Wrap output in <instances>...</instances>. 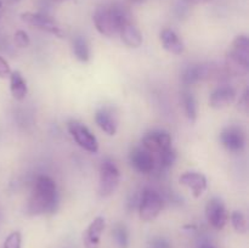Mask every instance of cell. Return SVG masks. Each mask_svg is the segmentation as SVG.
I'll list each match as a JSON object with an SVG mask.
<instances>
[{
    "label": "cell",
    "instance_id": "1",
    "mask_svg": "<svg viewBox=\"0 0 249 248\" xmlns=\"http://www.w3.org/2000/svg\"><path fill=\"white\" fill-rule=\"evenodd\" d=\"M57 186L56 182L48 175H39L34 182L31 198L27 204V214L41 215L53 214L58 208Z\"/></svg>",
    "mask_w": 249,
    "mask_h": 248
},
{
    "label": "cell",
    "instance_id": "2",
    "mask_svg": "<svg viewBox=\"0 0 249 248\" xmlns=\"http://www.w3.org/2000/svg\"><path fill=\"white\" fill-rule=\"evenodd\" d=\"M225 68L228 74L243 77L249 72V39L237 35L233 39L225 56Z\"/></svg>",
    "mask_w": 249,
    "mask_h": 248
},
{
    "label": "cell",
    "instance_id": "3",
    "mask_svg": "<svg viewBox=\"0 0 249 248\" xmlns=\"http://www.w3.org/2000/svg\"><path fill=\"white\" fill-rule=\"evenodd\" d=\"M130 18L125 9L119 5H104L94 14V23L97 32L105 36L118 34L119 27L125 19Z\"/></svg>",
    "mask_w": 249,
    "mask_h": 248
},
{
    "label": "cell",
    "instance_id": "4",
    "mask_svg": "<svg viewBox=\"0 0 249 248\" xmlns=\"http://www.w3.org/2000/svg\"><path fill=\"white\" fill-rule=\"evenodd\" d=\"M121 174L111 160H105L100 167V177H99V194L101 197H108L113 194L119 185Z\"/></svg>",
    "mask_w": 249,
    "mask_h": 248
},
{
    "label": "cell",
    "instance_id": "5",
    "mask_svg": "<svg viewBox=\"0 0 249 248\" xmlns=\"http://www.w3.org/2000/svg\"><path fill=\"white\" fill-rule=\"evenodd\" d=\"M163 208V201L160 194L151 189H146L141 195L139 204V216L142 221H152L160 215Z\"/></svg>",
    "mask_w": 249,
    "mask_h": 248
},
{
    "label": "cell",
    "instance_id": "6",
    "mask_svg": "<svg viewBox=\"0 0 249 248\" xmlns=\"http://www.w3.org/2000/svg\"><path fill=\"white\" fill-rule=\"evenodd\" d=\"M67 129L78 146H80L83 150L88 151L90 153H97V151H99V141H97L96 136L84 124L79 123L77 121H71L67 124Z\"/></svg>",
    "mask_w": 249,
    "mask_h": 248
},
{
    "label": "cell",
    "instance_id": "7",
    "mask_svg": "<svg viewBox=\"0 0 249 248\" xmlns=\"http://www.w3.org/2000/svg\"><path fill=\"white\" fill-rule=\"evenodd\" d=\"M21 19L24 23L28 24V26L34 27V28L39 29V31L46 32L49 34H53V35L57 36V38H63V35H65L60 24L53 18L46 16V15L34 14V12H23L21 15Z\"/></svg>",
    "mask_w": 249,
    "mask_h": 248
},
{
    "label": "cell",
    "instance_id": "8",
    "mask_svg": "<svg viewBox=\"0 0 249 248\" xmlns=\"http://www.w3.org/2000/svg\"><path fill=\"white\" fill-rule=\"evenodd\" d=\"M206 216L208 223L216 230H223L228 223V211L221 201L218 197L209 199L206 206Z\"/></svg>",
    "mask_w": 249,
    "mask_h": 248
},
{
    "label": "cell",
    "instance_id": "9",
    "mask_svg": "<svg viewBox=\"0 0 249 248\" xmlns=\"http://www.w3.org/2000/svg\"><path fill=\"white\" fill-rule=\"evenodd\" d=\"M220 142L230 152H242L246 146L245 131L240 126H228L220 133Z\"/></svg>",
    "mask_w": 249,
    "mask_h": 248
},
{
    "label": "cell",
    "instance_id": "10",
    "mask_svg": "<svg viewBox=\"0 0 249 248\" xmlns=\"http://www.w3.org/2000/svg\"><path fill=\"white\" fill-rule=\"evenodd\" d=\"M95 122L99 128L107 135H116L117 130H118L119 118L114 107L102 106L101 108L97 109L96 114H95Z\"/></svg>",
    "mask_w": 249,
    "mask_h": 248
},
{
    "label": "cell",
    "instance_id": "11",
    "mask_svg": "<svg viewBox=\"0 0 249 248\" xmlns=\"http://www.w3.org/2000/svg\"><path fill=\"white\" fill-rule=\"evenodd\" d=\"M145 150L151 153H162L172 147V136L167 131H153L142 139Z\"/></svg>",
    "mask_w": 249,
    "mask_h": 248
},
{
    "label": "cell",
    "instance_id": "12",
    "mask_svg": "<svg viewBox=\"0 0 249 248\" xmlns=\"http://www.w3.org/2000/svg\"><path fill=\"white\" fill-rule=\"evenodd\" d=\"M180 184L187 186L192 191L195 198H199L204 191L207 190L208 182H207V177L201 173L196 172H187L184 173L181 177H179Z\"/></svg>",
    "mask_w": 249,
    "mask_h": 248
},
{
    "label": "cell",
    "instance_id": "13",
    "mask_svg": "<svg viewBox=\"0 0 249 248\" xmlns=\"http://www.w3.org/2000/svg\"><path fill=\"white\" fill-rule=\"evenodd\" d=\"M105 226H106V220H105L104 216H96L90 223L87 231L83 235V241H84L85 248H99L100 240H101Z\"/></svg>",
    "mask_w": 249,
    "mask_h": 248
},
{
    "label": "cell",
    "instance_id": "14",
    "mask_svg": "<svg viewBox=\"0 0 249 248\" xmlns=\"http://www.w3.org/2000/svg\"><path fill=\"white\" fill-rule=\"evenodd\" d=\"M118 34L121 35L122 41L129 48H140L142 44V34L139 31L138 27L130 21V18L125 19L121 24Z\"/></svg>",
    "mask_w": 249,
    "mask_h": 248
},
{
    "label": "cell",
    "instance_id": "15",
    "mask_svg": "<svg viewBox=\"0 0 249 248\" xmlns=\"http://www.w3.org/2000/svg\"><path fill=\"white\" fill-rule=\"evenodd\" d=\"M236 99V90L230 85H223L214 90L209 97V106L212 108L220 109L228 107Z\"/></svg>",
    "mask_w": 249,
    "mask_h": 248
},
{
    "label": "cell",
    "instance_id": "16",
    "mask_svg": "<svg viewBox=\"0 0 249 248\" xmlns=\"http://www.w3.org/2000/svg\"><path fill=\"white\" fill-rule=\"evenodd\" d=\"M130 162L133 167L142 174H148L155 168V158L152 153L145 148H138L133 151L130 155Z\"/></svg>",
    "mask_w": 249,
    "mask_h": 248
},
{
    "label": "cell",
    "instance_id": "17",
    "mask_svg": "<svg viewBox=\"0 0 249 248\" xmlns=\"http://www.w3.org/2000/svg\"><path fill=\"white\" fill-rule=\"evenodd\" d=\"M160 38L163 48L168 53H173V55H181L184 53V43H182L181 39L179 38V35L174 31L169 28H164L160 32Z\"/></svg>",
    "mask_w": 249,
    "mask_h": 248
},
{
    "label": "cell",
    "instance_id": "18",
    "mask_svg": "<svg viewBox=\"0 0 249 248\" xmlns=\"http://www.w3.org/2000/svg\"><path fill=\"white\" fill-rule=\"evenodd\" d=\"M209 77V67L206 65H192L187 67L181 74L185 85H192Z\"/></svg>",
    "mask_w": 249,
    "mask_h": 248
},
{
    "label": "cell",
    "instance_id": "19",
    "mask_svg": "<svg viewBox=\"0 0 249 248\" xmlns=\"http://www.w3.org/2000/svg\"><path fill=\"white\" fill-rule=\"evenodd\" d=\"M10 91L14 99L16 100H23L26 97L27 92H28V88H27L26 80L23 79L21 73L18 71H14L10 74Z\"/></svg>",
    "mask_w": 249,
    "mask_h": 248
},
{
    "label": "cell",
    "instance_id": "20",
    "mask_svg": "<svg viewBox=\"0 0 249 248\" xmlns=\"http://www.w3.org/2000/svg\"><path fill=\"white\" fill-rule=\"evenodd\" d=\"M73 53L80 62H88L90 58V49L87 39L82 35L75 36L73 40Z\"/></svg>",
    "mask_w": 249,
    "mask_h": 248
},
{
    "label": "cell",
    "instance_id": "21",
    "mask_svg": "<svg viewBox=\"0 0 249 248\" xmlns=\"http://www.w3.org/2000/svg\"><path fill=\"white\" fill-rule=\"evenodd\" d=\"M182 105H184L185 113L191 123H195L197 119V101L195 96L190 92L182 94Z\"/></svg>",
    "mask_w": 249,
    "mask_h": 248
},
{
    "label": "cell",
    "instance_id": "22",
    "mask_svg": "<svg viewBox=\"0 0 249 248\" xmlns=\"http://www.w3.org/2000/svg\"><path fill=\"white\" fill-rule=\"evenodd\" d=\"M113 237L119 248H128L129 246V232L123 224H117L112 230Z\"/></svg>",
    "mask_w": 249,
    "mask_h": 248
},
{
    "label": "cell",
    "instance_id": "23",
    "mask_svg": "<svg viewBox=\"0 0 249 248\" xmlns=\"http://www.w3.org/2000/svg\"><path fill=\"white\" fill-rule=\"evenodd\" d=\"M231 224H232L233 229H235L238 233L247 232V219H246L245 214H243L242 212H232V214H231Z\"/></svg>",
    "mask_w": 249,
    "mask_h": 248
},
{
    "label": "cell",
    "instance_id": "24",
    "mask_svg": "<svg viewBox=\"0 0 249 248\" xmlns=\"http://www.w3.org/2000/svg\"><path fill=\"white\" fill-rule=\"evenodd\" d=\"M22 246V235L18 231H14L10 233L4 241L2 248H21Z\"/></svg>",
    "mask_w": 249,
    "mask_h": 248
},
{
    "label": "cell",
    "instance_id": "25",
    "mask_svg": "<svg viewBox=\"0 0 249 248\" xmlns=\"http://www.w3.org/2000/svg\"><path fill=\"white\" fill-rule=\"evenodd\" d=\"M160 164H162V167L164 168L172 167V165L175 163V160H177V153H175V151L173 150V147L168 148V150H165L164 152L160 153Z\"/></svg>",
    "mask_w": 249,
    "mask_h": 248
},
{
    "label": "cell",
    "instance_id": "26",
    "mask_svg": "<svg viewBox=\"0 0 249 248\" xmlns=\"http://www.w3.org/2000/svg\"><path fill=\"white\" fill-rule=\"evenodd\" d=\"M15 44L18 48H27L31 44V39H29L28 34L24 31H17L15 33Z\"/></svg>",
    "mask_w": 249,
    "mask_h": 248
},
{
    "label": "cell",
    "instance_id": "27",
    "mask_svg": "<svg viewBox=\"0 0 249 248\" xmlns=\"http://www.w3.org/2000/svg\"><path fill=\"white\" fill-rule=\"evenodd\" d=\"M148 248H172L169 241L164 237H156L148 245Z\"/></svg>",
    "mask_w": 249,
    "mask_h": 248
},
{
    "label": "cell",
    "instance_id": "28",
    "mask_svg": "<svg viewBox=\"0 0 249 248\" xmlns=\"http://www.w3.org/2000/svg\"><path fill=\"white\" fill-rule=\"evenodd\" d=\"M10 74H11V68H10L9 63L2 56H0V78L6 79L10 77Z\"/></svg>",
    "mask_w": 249,
    "mask_h": 248
},
{
    "label": "cell",
    "instance_id": "29",
    "mask_svg": "<svg viewBox=\"0 0 249 248\" xmlns=\"http://www.w3.org/2000/svg\"><path fill=\"white\" fill-rule=\"evenodd\" d=\"M238 109H240V111H242L243 113H246V114L248 113V109H249V91L248 90H246V91L243 92L242 96H241L240 101H238Z\"/></svg>",
    "mask_w": 249,
    "mask_h": 248
},
{
    "label": "cell",
    "instance_id": "30",
    "mask_svg": "<svg viewBox=\"0 0 249 248\" xmlns=\"http://www.w3.org/2000/svg\"><path fill=\"white\" fill-rule=\"evenodd\" d=\"M184 1L187 2V4H201V2L209 1V0H184Z\"/></svg>",
    "mask_w": 249,
    "mask_h": 248
},
{
    "label": "cell",
    "instance_id": "31",
    "mask_svg": "<svg viewBox=\"0 0 249 248\" xmlns=\"http://www.w3.org/2000/svg\"><path fill=\"white\" fill-rule=\"evenodd\" d=\"M199 248H215L213 245H211V243H207V242H203L199 245Z\"/></svg>",
    "mask_w": 249,
    "mask_h": 248
},
{
    "label": "cell",
    "instance_id": "32",
    "mask_svg": "<svg viewBox=\"0 0 249 248\" xmlns=\"http://www.w3.org/2000/svg\"><path fill=\"white\" fill-rule=\"evenodd\" d=\"M133 2H136V4H141V2L146 1V0H131Z\"/></svg>",
    "mask_w": 249,
    "mask_h": 248
},
{
    "label": "cell",
    "instance_id": "33",
    "mask_svg": "<svg viewBox=\"0 0 249 248\" xmlns=\"http://www.w3.org/2000/svg\"><path fill=\"white\" fill-rule=\"evenodd\" d=\"M53 1H55V2H65V1H68V0H53Z\"/></svg>",
    "mask_w": 249,
    "mask_h": 248
},
{
    "label": "cell",
    "instance_id": "34",
    "mask_svg": "<svg viewBox=\"0 0 249 248\" xmlns=\"http://www.w3.org/2000/svg\"><path fill=\"white\" fill-rule=\"evenodd\" d=\"M0 10H1V2H0Z\"/></svg>",
    "mask_w": 249,
    "mask_h": 248
},
{
    "label": "cell",
    "instance_id": "35",
    "mask_svg": "<svg viewBox=\"0 0 249 248\" xmlns=\"http://www.w3.org/2000/svg\"><path fill=\"white\" fill-rule=\"evenodd\" d=\"M12 1H18V0H12Z\"/></svg>",
    "mask_w": 249,
    "mask_h": 248
}]
</instances>
